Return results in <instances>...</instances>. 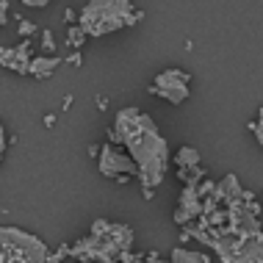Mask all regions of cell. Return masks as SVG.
<instances>
[{"label":"cell","instance_id":"3957f363","mask_svg":"<svg viewBox=\"0 0 263 263\" xmlns=\"http://www.w3.org/2000/svg\"><path fill=\"white\" fill-rule=\"evenodd\" d=\"M50 255L47 241L23 230V227H0V263H45Z\"/></svg>","mask_w":263,"mask_h":263},{"label":"cell","instance_id":"83f0119b","mask_svg":"<svg viewBox=\"0 0 263 263\" xmlns=\"http://www.w3.org/2000/svg\"><path fill=\"white\" fill-rule=\"evenodd\" d=\"M141 194H144V200H153L155 191H153V189H141Z\"/></svg>","mask_w":263,"mask_h":263},{"label":"cell","instance_id":"4316f807","mask_svg":"<svg viewBox=\"0 0 263 263\" xmlns=\"http://www.w3.org/2000/svg\"><path fill=\"white\" fill-rule=\"evenodd\" d=\"M45 125H47V127L55 125V117H53V114H45Z\"/></svg>","mask_w":263,"mask_h":263},{"label":"cell","instance_id":"8992f818","mask_svg":"<svg viewBox=\"0 0 263 263\" xmlns=\"http://www.w3.org/2000/svg\"><path fill=\"white\" fill-rule=\"evenodd\" d=\"M177 200L180 202H177L175 216H172L177 227H186V224L194 222V219L202 216V197L197 194V186H183Z\"/></svg>","mask_w":263,"mask_h":263},{"label":"cell","instance_id":"8fae6325","mask_svg":"<svg viewBox=\"0 0 263 263\" xmlns=\"http://www.w3.org/2000/svg\"><path fill=\"white\" fill-rule=\"evenodd\" d=\"M169 263H211V255L205 252H191L186 247H175L169 255Z\"/></svg>","mask_w":263,"mask_h":263},{"label":"cell","instance_id":"e0dca14e","mask_svg":"<svg viewBox=\"0 0 263 263\" xmlns=\"http://www.w3.org/2000/svg\"><path fill=\"white\" fill-rule=\"evenodd\" d=\"M114 263H147V260H144V255H133L130 250H127V252H119V258Z\"/></svg>","mask_w":263,"mask_h":263},{"label":"cell","instance_id":"5b68a950","mask_svg":"<svg viewBox=\"0 0 263 263\" xmlns=\"http://www.w3.org/2000/svg\"><path fill=\"white\" fill-rule=\"evenodd\" d=\"M97 166H100V175L111 177V180H117L119 175H136V163L127 158V153H122L114 144H100Z\"/></svg>","mask_w":263,"mask_h":263},{"label":"cell","instance_id":"2e32d148","mask_svg":"<svg viewBox=\"0 0 263 263\" xmlns=\"http://www.w3.org/2000/svg\"><path fill=\"white\" fill-rule=\"evenodd\" d=\"M17 33H20L23 39H31L33 33H36V25H33L31 20H20V25H17Z\"/></svg>","mask_w":263,"mask_h":263},{"label":"cell","instance_id":"7c38bea8","mask_svg":"<svg viewBox=\"0 0 263 263\" xmlns=\"http://www.w3.org/2000/svg\"><path fill=\"white\" fill-rule=\"evenodd\" d=\"M169 161H175L177 166H197V163H202V155H200V150H197V147H180V150H177L172 158Z\"/></svg>","mask_w":263,"mask_h":263},{"label":"cell","instance_id":"52a82bcc","mask_svg":"<svg viewBox=\"0 0 263 263\" xmlns=\"http://www.w3.org/2000/svg\"><path fill=\"white\" fill-rule=\"evenodd\" d=\"M59 64H64L61 55H36L28 64V75L36 78V81H45V78H50L59 69Z\"/></svg>","mask_w":263,"mask_h":263},{"label":"cell","instance_id":"ba28073f","mask_svg":"<svg viewBox=\"0 0 263 263\" xmlns=\"http://www.w3.org/2000/svg\"><path fill=\"white\" fill-rule=\"evenodd\" d=\"M105 236H108L122 252H127V250L133 247V241H136V230H133V227H127V224L111 222V224H108V230H105Z\"/></svg>","mask_w":263,"mask_h":263},{"label":"cell","instance_id":"ac0fdd59","mask_svg":"<svg viewBox=\"0 0 263 263\" xmlns=\"http://www.w3.org/2000/svg\"><path fill=\"white\" fill-rule=\"evenodd\" d=\"M64 64H69V67H81V64H83V53L81 50H72L67 59H64Z\"/></svg>","mask_w":263,"mask_h":263},{"label":"cell","instance_id":"9a60e30c","mask_svg":"<svg viewBox=\"0 0 263 263\" xmlns=\"http://www.w3.org/2000/svg\"><path fill=\"white\" fill-rule=\"evenodd\" d=\"M67 258H69V244H61L55 252L47 255V260H45V263H64Z\"/></svg>","mask_w":263,"mask_h":263},{"label":"cell","instance_id":"30bf717a","mask_svg":"<svg viewBox=\"0 0 263 263\" xmlns=\"http://www.w3.org/2000/svg\"><path fill=\"white\" fill-rule=\"evenodd\" d=\"M205 175H208V169L202 163H197V166H177V180L183 186H200L205 180Z\"/></svg>","mask_w":263,"mask_h":263},{"label":"cell","instance_id":"44dd1931","mask_svg":"<svg viewBox=\"0 0 263 263\" xmlns=\"http://www.w3.org/2000/svg\"><path fill=\"white\" fill-rule=\"evenodd\" d=\"M6 130H3V122H0V163H3V155H6Z\"/></svg>","mask_w":263,"mask_h":263},{"label":"cell","instance_id":"f1b7e54d","mask_svg":"<svg viewBox=\"0 0 263 263\" xmlns=\"http://www.w3.org/2000/svg\"><path fill=\"white\" fill-rule=\"evenodd\" d=\"M153 263H169V260H161V258H155V260H153Z\"/></svg>","mask_w":263,"mask_h":263},{"label":"cell","instance_id":"7a4b0ae2","mask_svg":"<svg viewBox=\"0 0 263 263\" xmlns=\"http://www.w3.org/2000/svg\"><path fill=\"white\" fill-rule=\"evenodd\" d=\"M141 17H144V11L136 9L130 0H89L78 11V28L86 36L100 39L105 33L136 25Z\"/></svg>","mask_w":263,"mask_h":263},{"label":"cell","instance_id":"277c9868","mask_svg":"<svg viewBox=\"0 0 263 263\" xmlns=\"http://www.w3.org/2000/svg\"><path fill=\"white\" fill-rule=\"evenodd\" d=\"M191 72L180 67H172V69H163V72L155 75L153 86L147 89L153 97H161V100H169L172 105H180L191 97Z\"/></svg>","mask_w":263,"mask_h":263},{"label":"cell","instance_id":"cb8c5ba5","mask_svg":"<svg viewBox=\"0 0 263 263\" xmlns=\"http://www.w3.org/2000/svg\"><path fill=\"white\" fill-rule=\"evenodd\" d=\"M97 111H108V97H97Z\"/></svg>","mask_w":263,"mask_h":263},{"label":"cell","instance_id":"d4e9b609","mask_svg":"<svg viewBox=\"0 0 263 263\" xmlns=\"http://www.w3.org/2000/svg\"><path fill=\"white\" fill-rule=\"evenodd\" d=\"M72 103H75V97H72V95L64 97V111H69V105H72Z\"/></svg>","mask_w":263,"mask_h":263},{"label":"cell","instance_id":"9c48e42d","mask_svg":"<svg viewBox=\"0 0 263 263\" xmlns=\"http://www.w3.org/2000/svg\"><path fill=\"white\" fill-rule=\"evenodd\" d=\"M31 45H33L31 39L20 42V45L14 47V55H11V61L6 64V69H11V72H17V75H28V64H31Z\"/></svg>","mask_w":263,"mask_h":263},{"label":"cell","instance_id":"5bb4252c","mask_svg":"<svg viewBox=\"0 0 263 263\" xmlns=\"http://www.w3.org/2000/svg\"><path fill=\"white\" fill-rule=\"evenodd\" d=\"M42 53L45 55H55V36H53V31L50 28H45V31H42Z\"/></svg>","mask_w":263,"mask_h":263},{"label":"cell","instance_id":"7402d4cb","mask_svg":"<svg viewBox=\"0 0 263 263\" xmlns=\"http://www.w3.org/2000/svg\"><path fill=\"white\" fill-rule=\"evenodd\" d=\"M25 6H31V9H45L47 3H50V0H23Z\"/></svg>","mask_w":263,"mask_h":263},{"label":"cell","instance_id":"484cf974","mask_svg":"<svg viewBox=\"0 0 263 263\" xmlns=\"http://www.w3.org/2000/svg\"><path fill=\"white\" fill-rule=\"evenodd\" d=\"M89 155H91V158H97V155H100V144H91L89 147Z\"/></svg>","mask_w":263,"mask_h":263},{"label":"cell","instance_id":"ffe728a7","mask_svg":"<svg viewBox=\"0 0 263 263\" xmlns=\"http://www.w3.org/2000/svg\"><path fill=\"white\" fill-rule=\"evenodd\" d=\"M6 17H9V0H0V28L6 25Z\"/></svg>","mask_w":263,"mask_h":263},{"label":"cell","instance_id":"603a6c76","mask_svg":"<svg viewBox=\"0 0 263 263\" xmlns=\"http://www.w3.org/2000/svg\"><path fill=\"white\" fill-rule=\"evenodd\" d=\"M64 20H67V25L78 23V11H72V9H64Z\"/></svg>","mask_w":263,"mask_h":263},{"label":"cell","instance_id":"4fadbf2b","mask_svg":"<svg viewBox=\"0 0 263 263\" xmlns=\"http://www.w3.org/2000/svg\"><path fill=\"white\" fill-rule=\"evenodd\" d=\"M86 39H89V36L81 31V28H78V23L67 25V39H64V42H67V47H69V50H81V47L86 45Z\"/></svg>","mask_w":263,"mask_h":263},{"label":"cell","instance_id":"6da1fadb","mask_svg":"<svg viewBox=\"0 0 263 263\" xmlns=\"http://www.w3.org/2000/svg\"><path fill=\"white\" fill-rule=\"evenodd\" d=\"M108 144L127 150V158L136 163V180L141 189L155 191L163 183L172 153L150 114L139 111L136 105L119 108L114 125L108 127Z\"/></svg>","mask_w":263,"mask_h":263},{"label":"cell","instance_id":"d6986e66","mask_svg":"<svg viewBox=\"0 0 263 263\" xmlns=\"http://www.w3.org/2000/svg\"><path fill=\"white\" fill-rule=\"evenodd\" d=\"M250 130L255 133V139H258V144H263V130H260V117L255 119V122H250Z\"/></svg>","mask_w":263,"mask_h":263}]
</instances>
